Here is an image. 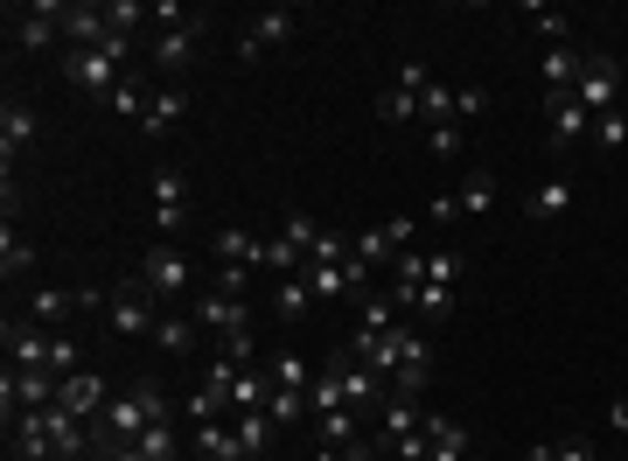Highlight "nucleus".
I'll list each match as a JSON object with an SVG mask.
<instances>
[{
	"mask_svg": "<svg viewBox=\"0 0 628 461\" xmlns=\"http://www.w3.org/2000/svg\"><path fill=\"white\" fill-rule=\"evenodd\" d=\"M154 420H175V406H168V391H161V385H147V378H140V385H126L92 427H98V448H105V441H140Z\"/></svg>",
	"mask_w": 628,
	"mask_h": 461,
	"instance_id": "nucleus-1",
	"label": "nucleus"
},
{
	"mask_svg": "<svg viewBox=\"0 0 628 461\" xmlns=\"http://www.w3.org/2000/svg\"><path fill=\"white\" fill-rule=\"evenodd\" d=\"M112 328H119V336L133 343V336H154V322H161V301L147 294V280L133 273V280H119V287H112Z\"/></svg>",
	"mask_w": 628,
	"mask_h": 461,
	"instance_id": "nucleus-2",
	"label": "nucleus"
},
{
	"mask_svg": "<svg viewBox=\"0 0 628 461\" xmlns=\"http://www.w3.org/2000/svg\"><path fill=\"white\" fill-rule=\"evenodd\" d=\"M140 280H147V294L154 301H175V294H189L196 287V259L189 252H175V245H154L140 259Z\"/></svg>",
	"mask_w": 628,
	"mask_h": 461,
	"instance_id": "nucleus-3",
	"label": "nucleus"
},
{
	"mask_svg": "<svg viewBox=\"0 0 628 461\" xmlns=\"http://www.w3.org/2000/svg\"><path fill=\"white\" fill-rule=\"evenodd\" d=\"M573 98L587 105V113H621V63L615 56H587L579 63V84H573Z\"/></svg>",
	"mask_w": 628,
	"mask_h": 461,
	"instance_id": "nucleus-4",
	"label": "nucleus"
},
{
	"mask_svg": "<svg viewBox=\"0 0 628 461\" xmlns=\"http://www.w3.org/2000/svg\"><path fill=\"white\" fill-rule=\"evenodd\" d=\"M63 77H71L77 92H92V98H112L133 71H119L105 50H63Z\"/></svg>",
	"mask_w": 628,
	"mask_h": 461,
	"instance_id": "nucleus-5",
	"label": "nucleus"
},
{
	"mask_svg": "<svg viewBox=\"0 0 628 461\" xmlns=\"http://www.w3.org/2000/svg\"><path fill=\"white\" fill-rule=\"evenodd\" d=\"M196 328H210L217 343H223V336H244V328H252V301L203 287V294H196Z\"/></svg>",
	"mask_w": 628,
	"mask_h": 461,
	"instance_id": "nucleus-6",
	"label": "nucleus"
},
{
	"mask_svg": "<svg viewBox=\"0 0 628 461\" xmlns=\"http://www.w3.org/2000/svg\"><path fill=\"white\" fill-rule=\"evenodd\" d=\"M154 231H182V217H189V175L182 168H175V161H161V168H154Z\"/></svg>",
	"mask_w": 628,
	"mask_h": 461,
	"instance_id": "nucleus-7",
	"label": "nucleus"
},
{
	"mask_svg": "<svg viewBox=\"0 0 628 461\" xmlns=\"http://www.w3.org/2000/svg\"><path fill=\"white\" fill-rule=\"evenodd\" d=\"M56 35H63V8H56V0H35V8H8V42H21V50H50Z\"/></svg>",
	"mask_w": 628,
	"mask_h": 461,
	"instance_id": "nucleus-8",
	"label": "nucleus"
},
{
	"mask_svg": "<svg viewBox=\"0 0 628 461\" xmlns=\"http://www.w3.org/2000/svg\"><path fill=\"white\" fill-rule=\"evenodd\" d=\"M0 343H8V364H14V370H50V343H56V336H42L35 315H8Z\"/></svg>",
	"mask_w": 628,
	"mask_h": 461,
	"instance_id": "nucleus-9",
	"label": "nucleus"
},
{
	"mask_svg": "<svg viewBox=\"0 0 628 461\" xmlns=\"http://www.w3.org/2000/svg\"><path fill=\"white\" fill-rule=\"evenodd\" d=\"M412 238H419V224H412V217H385V224H370L364 238H356V259H370V266H391V259L406 252Z\"/></svg>",
	"mask_w": 628,
	"mask_h": 461,
	"instance_id": "nucleus-10",
	"label": "nucleus"
},
{
	"mask_svg": "<svg viewBox=\"0 0 628 461\" xmlns=\"http://www.w3.org/2000/svg\"><path fill=\"white\" fill-rule=\"evenodd\" d=\"M196 35H203V14H196V21H182V29H161V35H154V71H161V77H175V71H189V63H196Z\"/></svg>",
	"mask_w": 628,
	"mask_h": 461,
	"instance_id": "nucleus-11",
	"label": "nucleus"
},
{
	"mask_svg": "<svg viewBox=\"0 0 628 461\" xmlns=\"http://www.w3.org/2000/svg\"><path fill=\"white\" fill-rule=\"evenodd\" d=\"M105 35H112V21H105L98 0H71L63 8V42L71 50H105Z\"/></svg>",
	"mask_w": 628,
	"mask_h": 461,
	"instance_id": "nucleus-12",
	"label": "nucleus"
},
{
	"mask_svg": "<svg viewBox=\"0 0 628 461\" xmlns=\"http://www.w3.org/2000/svg\"><path fill=\"white\" fill-rule=\"evenodd\" d=\"M56 406H63V412H77V420H98V412L112 406V391H105V378H98V370H77V378H63Z\"/></svg>",
	"mask_w": 628,
	"mask_h": 461,
	"instance_id": "nucleus-13",
	"label": "nucleus"
},
{
	"mask_svg": "<svg viewBox=\"0 0 628 461\" xmlns=\"http://www.w3.org/2000/svg\"><path fill=\"white\" fill-rule=\"evenodd\" d=\"M545 113H552V147H573V140H587L594 134V113L579 105L573 92H552L545 98Z\"/></svg>",
	"mask_w": 628,
	"mask_h": 461,
	"instance_id": "nucleus-14",
	"label": "nucleus"
},
{
	"mask_svg": "<svg viewBox=\"0 0 628 461\" xmlns=\"http://www.w3.org/2000/svg\"><path fill=\"white\" fill-rule=\"evenodd\" d=\"M335 378H343V406H377L385 399V378H377L364 357H349V349L335 357Z\"/></svg>",
	"mask_w": 628,
	"mask_h": 461,
	"instance_id": "nucleus-15",
	"label": "nucleus"
},
{
	"mask_svg": "<svg viewBox=\"0 0 628 461\" xmlns=\"http://www.w3.org/2000/svg\"><path fill=\"white\" fill-rule=\"evenodd\" d=\"M286 35H294V8H259V14H252V29L238 35V56L252 63L265 42H286Z\"/></svg>",
	"mask_w": 628,
	"mask_h": 461,
	"instance_id": "nucleus-16",
	"label": "nucleus"
},
{
	"mask_svg": "<svg viewBox=\"0 0 628 461\" xmlns=\"http://www.w3.org/2000/svg\"><path fill=\"white\" fill-rule=\"evenodd\" d=\"M210 259H217V266H244V273H252V266H265V238H252V231H217L210 238Z\"/></svg>",
	"mask_w": 628,
	"mask_h": 461,
	"instance_id": "nucleus-17",
	"label": "nucleus"
},
{
	"mask_svg": "<svg viewBox=\"0 0 628 461\" xmlns=\"http://www.w3.org/2000/svg\"><path fill=\"white\" fill-rule=\"evenodd\" d=\"M35 140V105L29 98H8L0 105V147H8V168H14V154Z\"/></svg>",
	"mask_w": 628,
	"mask_h": 461,
	"instance_id": "nucleus-18",
	"label": "nucleus"
},
{
	"mask_svg": "<svg viewBox=\"0 0 628 461\" xmlns=\"http://www.w3.org/2000/svg\"><path fill=\"white\" fill-rule=\"evenodd\" d=\"M524 210H531V224H558V217L573 210V182H566V175H552V182H537Z\"/></svg>",
	"mask_w": 628,
	"mask_h": 461,
	"instance_id": "nucleus-19",
	"label": "nucleus"
},
{
	"mask_svg": "<svg viewBox=\"0 0 628 461\" xmlns=\"http://www.w3.org/2000/svg\"><path fill=\"white\" fill-rule=\"evenodd\" d=\"M182 113H189V92H182V84H161V92H154V105H147V119H140V134H168Z\"/></svg>",
	"mask_w": 628,
	"mask_h": 461,
	"instance_id": "nucleus-20",
	"label": "nucleus"
},
{
	"mask_svg": "<svg viewBox=\"0 0 628 461\" xmlns=\"http://www.w3.org/2000/svg\"><path fill=\"white\" fill-rule=\"evenodd\" d=\"M579 63H587V56H579L573 42L545 50V63H537V71H545V92H573V84H579Z\"/></svg>",
	"mask_w": 628,
	"mask_h": 461,
	"instance_id": "nucleus-21",
	"label": "nucleus"
},
{
	"mask_svg": "<svg viewBox=\"0 0 628 461\" xmlns=\"http://www.w3.org/2000/svg\"><path fill=\"white\" fill-rule=\"evenodd\" d=\"M231 433H238L244 461H265V454H273V433H280V427L265 420V412H238V427H231Z\"/></svg>",
	"mask_w": 628,
	"mask_h": 461,
	"instance_id": "nucleus-22",
	"label": "nucleus"
},
{
	"mask_svg": "<svg viewBox=\"0 0 628 461\" xmlns=\"http://www.w3.org/2000/svg\"><path fill=\"white\" fill-rule=\"evenodd\" d=\"M489 217V210H496V175H489V168H475V175H468V182H461V196H454V217Z\"/></svg>",
	"mask_w": 628,
	"mask_h": 461,
	"instance_id": "nucleus-23",
	"label": "nucleus"
},
{
	"mask_svg": "<svg viewBox=\"0 0 628 461\" xmlns=\"http://www.w3.org/2000/svg\"><path fill=\"white\" fill-rule=\"evenodd\" d=\"M35 273V245L29 238H14V224L0 231V280H29Z\"/></svg>",
	"mask_w": 628,
	"mask_h": 461,
	"instance_id": "nucleus-24",
	"label": "nucleus"
},
{
	"mask_svg": "<svg viewBox=\"0 0 628 461\" xmlns=\"http://www.w3.org/2000/svg\"><path fill=\"white\" fill-rule=\"evenodd\" d=\"M196 441V454H210V461H244V448H238V433L223 427V420H210V427H196L189 433Z\"/></svg>",
	"mask_w": 628,
	"mask_h": 461,
	"instance_id": "nucleus-25",
	"label": "nucleus"
},
{
	"mask_svg": "<svg viewBox=\"0 0 628 461\" xmlns=\"http://www.w3.org/2000/svg\"><path fill=\"white\" fill-rule=\"evenodd\" d=\"M307 301H314V294H307V280H301V273H286L280 287H273V315H280V322H301V315H307Z\"/></svg>",
	"mask_w": 628,
	"mask_h": 461,
	"instance_id": "nucleus-26",
	"label": "nucleus"
},
{
	"mask_svg": "<svg viewBox=\"0 0 628 461\" xmlns=\"http://www.w3.org/2000/svg\"><path fill=\"white\" fill-rule=\"evenodd\" d=\"M419 119L426 126H454V84H426V92H419Z\"/></svg>",
	"mask_w": 628,
	"mask_h": 461,
	"instance_id": "nucleus-27",
	"label": "nucleus"
},
{
	"mask_svg": "<svg viewBox=\"0 0 628 461\" xmlns=\"http://www.w3.org/2000/svg\"><path fill=\"white\" fill-rule=\"evenodd\" d=\"M71 307H77V287H35V294H29V315H35V322H63Z\"/></svg>",
	"mask_w": 628,
	"mask_h": 461,
	"instance_id": "nucleus-28",
	"label": "nucleus"
},
{
	"mask_svg": "<svg viewBox=\"0 0 628 461\" xmlns=\"http://www.w3.org/2000/svg\"><path fill=\"white\" fill-rule=\"evenodd\" d=\"M307 412L322 420V412H343V378H335V364H322V378L307 385Z\"/></svg>",
	"mask_w": 628,
	"mask_h": 461,
	"instance_id": "nucleus-29",
	"label": "nucleus"
},
{
	"mask_svg": "<svg viewBox=\"0 0 628 461\" xmlns=\"http://www.w3.org/2000/svg\"><path fill=\"white\" fill-rule=\"evenodd\" d=\"M412 287H426V252L419 245H406L391 259V294H412Z\"/></svg>",
	"mask_w": 628,
	"mask_h": 461,
	"instance_id": "nucleus-30",
	"label": "nucleus"
},
{
	"mask_svg": "<svg viewBox=\"0 0 628 461\" xmlns=\"http://www.w3.org/2000/svg\"><path fill=\"white\" fill-rule=\"evenodd\" d=\"M140 454H147V461H175V454H182V433H175V420H154V427L140 433Z\"/></svg>",
	"mask_w": 628,
	"mask_h": 461,
	"instance_id": "nucleus-31",
	"label": "nucleus"
},
{
	"mask_svg": "<svg viewBox=\"0 0 628 461\" xmlns=\"http://www.w3.org/2000/svg\"><path fill=\"white\" fill-rule=\"evenodd\" d=\"M105 105H112L119 119H133V126H140V119H147V105H154V98L140 92V71H133V77H126V84H119V92H112Z\"/></svg>",
	"mask_w": 628,
	"mask_h": 461,
	"instance_id": "nucleus-32",
	"label": "nucleus"
},
{
	"mask_svg": "<svg viewBox=\"0 0 628 461\" xmlns=\"http://www.w3.org/2000/svg\"><path fill=\"white\" fill-rule=\"evenodd\" d=\"M154 343H161V349H175V357H189V349H196V322H182V315H161V322H154Z\"/></svg>",
	"mask_w": 628,
	"mask_h": 461,
	"instance_id": "nucleus-33",
	"label": "nucleus"
},
{
	"mask_svg": "<svg viewBox=\"0 0 628 461\" xmlns=\"http://www.w3.org/2000/svg\"><path fill=\"white\" fill-rule=\"evenodd\" d=\"M419 420H426L419 399H391V406H385V441H406V433H419Z\"/></svg>",
	"mask_w": 628,
	"mask_h": 461,
	"instance_id": "nucleus-34",
	"label": "nucleus"
},
{
	"mask_svg": "<svg viewBox=\"0 0 628 461\" xmlns=\"http://www.w3.org/2000/svg\"><path fill=\"white\" fill-rule=\"evenodd\" d=\"M343 259H356L349 231H322V238H314V252H307V266H343Z\"/></svg>",
	"mask_w": 628,
	"mask_h": 461,
	"instance_id": "nucleus-35",
	"label": "nucleus"
},
{
	"mask_svg": "<svg viewBox=\"0 0 628 461\" xmlns=\"http://www.w3.org/2000/svg\"><path fill=\"white\" fill-rule=\"evenodd\" d=\"M587 140H594L600 154H621V147H628V113H600Z\"/></svg>",
	"mask_w": 628,
	"mask_h": 461,
	"instance_id": "nucleus-36",
	"label": "nucleus"
},
{
	"mask_svg": "<svg viewBox=\"0 0 628 461\" xmlns=\"http://www.w3.org/2000/svg\"><path fill=\"white\" fill-rule=\"evenodd\" d=\"M265 370H273V391H307V364L301 357H265Z\"/></svg>",
	"mask_w": 628,
	"mask_h": 461,
	"instance_id": "nucleus-37",
	"label": "nucleus"
},
{
	"mask_svg": "<svg viewBox=\"0 0 628 461\" xmlns=\"http://www.w3.org/2000/svg\"><path fill=\"white\" fill-rule=\"evenodd\" d=\"M349 441H356V406L322 412V448H349Z\"/></svg>",
	"mask_w": 628,
	"mask_h": 461,
	"instance_id": "nucleus-38",
	"label": "nucleus"
},
{
	"mask_svg": "<svg viewBox=\"0 0 628 461\" xmlns=\"http://www.w3.org/2000/svg\"><path fill=\"white\" fill-rule=\"evenodd\" d=\"M301 412H307V391H273V399H265V420L273 427H294Z\"/></svg>",
	"mask_w": 628,
	"mask_h": 461,
	"instance_id": "nucleus-39",
	"label": "nucleus"
},
{
	"mask_svg": "<svg viewBox=\"0 0 628 461\" xmlns=\"http://www.w3.org/2000/svg\"><path fill=\"white\" fill-rule=\"evenodd\" d=\"M377 113H385L391 126H398V119H406V126H412V119H419V92H398V84H391V92H385V98H377Z\"/></svg>",
	"mask_w": 628,
	"mask_h": 461,
	"instance_id": "nucleus-40",
	"label": "nucleus"
},
{
	"mask_svg": "<svg viewBox=\"0 0 628 461\" xmlns=\"http://www.w3.org/2000/svg\"><path fill=\"white\" fill-rule=\"evenodd\" d=\"M105 21H112L119 35H133V29L147 21V0H105Z\"/></svg>",
	"mask_w": 628,
	"mask_h": 461,
	"instance_id": "nucleus-41",
	"label": "nucleus"
},
{
	"mask_svg": "<svg viewBox=\"0 0 628 461\" xmlns=\"http://www.w3.org/2000/svg\"><path fill=\"white\" fill-rule=\"evenodd\" d=\"M524 14H531V29H537V35H545V42H552V50H558V42H566V14H558V8H537V0H531V8H524Z\"/></svg>",
	"mask_w": 628,
	"mask_h": 461,
	"instance_id": "nucleus-42",
	"label": "nucleus"
},
{
	"mask_svg": "<svg viewBox=\"0 0 628 461\" xmlns=\"http://www.w3.org/2000/svg\"><path fill=\"white\" fill-rule=\"evenodd\" d=\"M280 238H286V245H294V252L307 259V252H314V238H322V224H314V217H301V210H294V217H286V231H280Z\"/></svg>",
	"mask_w": 628,
	"mask_h": 461,
	"instance_id": "nucleus-43",
	"label": "nucleus"
},
{
	"mask_svg": "<svg viewBox=\"0 0 628 461\" xmlns=\"http://www.w3.org/2000/svg\"><path fill=\"white\" fill-rule=\"evenodd\" d=\"M426 280L454 287V280H461V252H426Z\"/></svg>",
	"mask_w": 628,
	"mask_h": 461,
	"instance_id": "nucleus-44",
	"label": "nucleus"
},
{
	"mask_svg": "<svg viewBox=\"0 0 628 461\" xmlns=\"http://www.w3.org/2000/svg\"><path fill=\"white\" fill-rule=\"evenodd\" d=\"M489 113V92H482V84H461V92H454V119H482Z\"/></svg>",
	"mask_w": 628,
	"mask_h": 461,
	"instance_id": "nucleus-45",
	"label": "nucleus"
},
{
	"mask_svg": "<svg viewBox=\"0 0 628 461\" xmlns=\"http://www.w3.org/2000/svg\"><path fill=\"white\" fill-rule=\"evenodd\" d=\"M426 147H433L440 161H454V154H461V126H433V134H426Z\"/></svg>",
	"mask_w": 628,
	"mask_h": 461,
	"instance_id": "nucleus-46",
	"label": "nucleus"
},
{
	"mask_svg": "<svg viewBox=\"0 0 628 461\" xmlns=\"http://www.w3.org/2000/svg\"><path fill=\"white\" fill-rule=\"evenodd\" d=\"M558 448V461H594V441L587 433H573V441H552Z\"/></svg>",
	"mask_w": 628,
	"mask_h": 461,
	"instance_id": "nucleus-47",
	"label": "nucleus"
},
{
	"mask_svg": "<svg viewBox=\"0 0 628 461\" xmlns=\"http://www.w3.org/2000/svg\"><path fill=\"white\" fill-rule=\"evenodd\" d=\"M98 461H147V454H140V441H105Z\"/></svg>",
	"mask_w": 628,
	"mask_h": 461,
	"instance_id": "nucleus-48",
	"label": "nucleus"
},
{
	"mask_svg": "<svg viewBox=\"0 0 628 461\" xmlns=\"http://www.w3.org/2000/svg\"><path fill=\"white\" fill-rule=\"evenodd\" d=\"M608 427H615V433H628V399H615V406H608Z\"/></svg>",
	"mask_w": 628,
	"mask_h": 461,
	"instance_id": "nucleus-49",
	"label": "nucleus"
},
{
	"mask_svg": "<svg viewBox=\"0 0 628 461\" xmlns=\"http://www.w3.org/2000/svg\"><path fill=\"white\" fill-rule=\"evenodd\" d=\"M524 461H558V448H552V441H537V448H531Z\"/></svg>",
	"mask_w": 628,
	"mask_h": 461,
	"instance_id": "nucleus-50",
	"label": "nucleus"
},
{
	"mask_svg": "<svg viewBox=\"0 0 628 461\" xmlns=\"http://www.w3.org/2000/svg\"><path fill=\"white\" fill-rule=\"evenodd\" d=\"M265 461H273V454H265Z\"/></svg>",
	"mask_w": 628,
	"mask_h": 461,
	"instance_id": "nucleus-51",
	"label": "nucleus"
},
{
	"mask_svg": "<svg viewBox=\"0 0 628 461\" xmlns=\"http://www.w3.org/2000/svg\"><path fill=\"white\" fill-rule=\"evenodd\" d=\"M468 461H475V454H468Z\"/></svg>",
	"mask_w": 628,
	"mask_h": 461,
	"instance_id": "nucleus-52",
	"label": "nucleus"
}]
</instances>
